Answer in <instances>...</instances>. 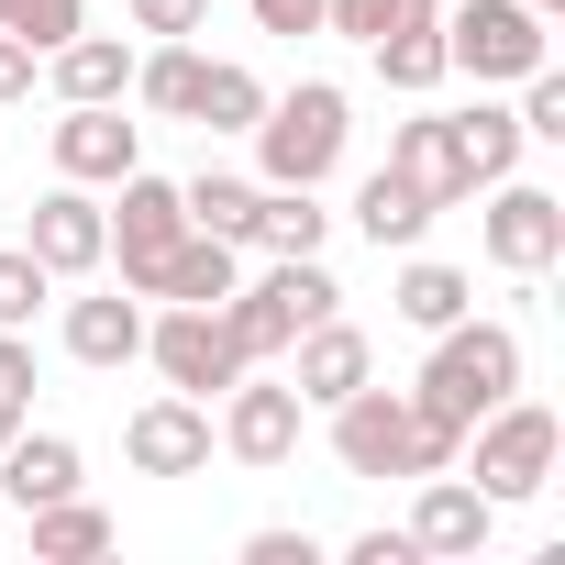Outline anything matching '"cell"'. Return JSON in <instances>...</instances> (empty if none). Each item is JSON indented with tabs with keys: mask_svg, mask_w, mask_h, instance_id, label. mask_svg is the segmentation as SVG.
I'll return each mask as SVG.
<instances>
[{
	"mask_svg": "<svg viewBox=\"0 0 565 565\" xmlns=\"http://www.w3.org/2000/svg\"><path fill=\"white\" fill-rule=\"evenodd\" d=\"M466 455V433L444 422V411H422L411 388H344L333 399V466L344 477H444Z\"/></svg>",
	"mask_w": 565,
	"mask_h": 565,
	"instance_id": "6da1fadb",
	"label": "cell"
},
{
	"mask_svg": "<svg viewBox=\"0 0 565 565\" xmlns=\"http://www.w3.org/2000/svg\"><path fill=\"white\" fill-rule=\"evenodd\" d=\"M322 311H344V289L322 277V255H277L266 277H233L222 333H233V355H244V366H266V355H289Z\"/></svg>",
	"mask_w": 565,
	"mask_h": 565,
	"instance_id": "7a4b0ae2",
	"label": "cell"
},
{
	"mask_svg": "<svg viewBox=\"0 0 565 565\" xmlns=\"http://www.w3.org/2000/svg\"><path fill=\"white\" fill-rule=\"evenodd\" d=\"M510 388H521V333L466 311V322H444V333H433V355H422V388H411V399H422V411H444V422L466 433V422H477V411H499Z\"/></svg>",
	"mask_w": 565,
	"mask_h": 565,
	"instance_id": "3957f363",
	"label": "cell"
},
{
	"mask_svg": "<svg viewBox=\"0 0 565 565\" xmlns=\"http://www.w3.org/2000/svg\"><path fill=\"white\" fill-rule=\"evenodd\" d=\"M344 89L333 78H300L289 100H266L255 111V167H266V189H322L333 167H344Z\"/></svg>",
	"mask_w": 565,
	"mask_h": 565,
	"instance_id": "277c9868",
	"label": "cell"
},
{
	"mask_svg": "<svg viewBox=\"0 0 565 565\" xmlns=\"http://www.w3.org/2000/svg\"><path fill=\"white\" fill-rule=\"evenodd\" d=\"M444 67H466L477 89H521L532 67H554V34H543V12L532 0H455L444 12Z\"/></svg>",
	"mask_w": 565,
	"mask_h": 565,
	"instance_id": "5b68a950",
	"label": "cell"
},
{
	"mask_svg": "<svg viewBox=\"0 0 565 565\" xmlns=\"http://www.w3.org/2000/svg\"><path fill=\"white\" fill-rule=\"evenodd\" d=\"M466 433H477V488H488L499 510H510V499H543V488H554L565 422H554L543 399H521V388H510V399H499V411H477Z\"/></svg>",
	"mask_w": 565,
	"mask_h": 565,
	"instance_id": "8992f818",
	"label": "cell"
},
{
	"mask_svg": "<svg viewBox=\"0 0 565 565\" xmlns=\"http://www.w3.org/2000/svg\"><path fill=\"white\" fill-rule=\"evenodd\" d=\"M145 366H156L167 388H189V399H222V388L244 377V355H233L222 311H200V300H167V311H145Z\"/></svg>",
	"mask_w": 565,
	"mask_h": 565,
	"instance_id": "52a82bcc",
	"label": "cell"
},
{
	"mask_svg": "<svg viewBox=\"0 0 565 565\" xmlns=\"http://www.w3.org/2000/svg\"><path fill=\"white\" fill-rule=\"evenodd\" d=\"M111 189H122V200H111L100 222H111V255H122V289L145 300V277H156V266H167V244L189 233V200H178V178H145V167H134V178H111Z\"/></svg>",
	"mask_w": 565,
	"mask_h": 565,
	"instance_id": "ba28073f",
	"label": "cell"
},
{
	"mask_svg": "<svg viewBox=\"0 0 565 565\" xmlns=\"http://www.w3.org/2000/svg\"><path fill=\"white\" fill-rule=\"evenodd\" d=\"M499 200H488V222H477V244H488V266H510V277H543L554 255H565V200L554 189H521V178H488Z\"/></svg>",
	"mask_w": 565,
	"mask_h": 565,
	"instance_id": "9c48e42d",
	"label": "cell"
},
{
	"mask_svg": "<svg viewBox=\"0 0 565 565\" xmlns=\"http://www.w3.org/2000/svg\"><path fill=\"white\" fill-rule=\"evenodd\" d=\"M211 444H222L233 466H289V455H300V388H289V377L266 388V377L244 366V377L222 388V433H211Z\"/></svg>",
	"mask_w": 565,
	"mask_h": 565,
	"instance_id": "30bf717a",
	"label": "cell"
},
{
	"mask_svg": "<svg viewBox=\"0 0 565 565\" xmlns=\"http://www.w3.org/2000/svg\"><path fill=\"white\" fill-rule=\"evenodd\" d=\"M145 167V122H122V100H67L56 111V178L78 189H111Z\"/></svg>",
	"mask_w": 565,
	"mask_h": 565,
	"instance_id": "8fae6325",
	"label": "cell"
},
{
	"mask_svg": "<svg viewBox=\"0 0 565 565\" xmlns=\"http://www.w3.org/2000/svg\"><path fill=\"white\" fill-rule=\"evenodd\" d=\"M399 532H411L433 565H455V554H488L499 499H488L477 477H455V466H444V477H422V499H411V521H399Z\"/></svg>",
	"mask_w": 565,
	"mask_h": 565,
	"instance_id": "7c38bea8",
	"label": "cell"
},
{
	"mask_svg": "<svg viewBox=\"0 0 565 565\" xmlns=\"http://www.w3.org/2000/svg\"><path fill=\"white\" fill-rule=\"evenodd\" d=\"M23 244H34V266H45V277H89V266L111 255V222H100V200H89L78 178H56V189L34 200Z\"/></svg>",
	"mask_w": 565,
	"mask_h": 565,
	"instance_id": "4fadbf2b",
	"label": "cell"
},
{
	"mask_svg": "<svg viewBox=\"0 0 565 565\" xmlns=\"http://www.w3.org/2000/svg\"><path fill=\"white\" fill-rule=\"evenodd\" d=\"M122 455H134L145 477H200V466H211V399H189V388L145 399V411L122 422Z\"/></svg>",
	"mask_w": 565,
	"mask_h": 565,
	"instance_id": "5bb4252c",
	"label": "cell"
},
{
	"mask_svg": "<svg viewBox=\"0 0 565 565\" xmlns=\"http://www.w3.org/2000/svg\"><path fill=\"white\" fill-rule=\"evenodd\" d=\"M377 377V355H366V333L344 322V311H322L300 344H289V388H300V411H333L344 388H366Z\"/></svg>",
	"mask_w": 565,
	"mask_h": 565,
	"instance_id": "9a60e30c",
	"label": "cell"
},
{
	"mask_svg": "<svg viewBox=\"0 0 565 565\" xmlns=\"http://www.w3.org/2000/svg\"><path fill=\"white\" fill-rule=\"evenodd\" d=\"M388 178H411L433 211L477 200V189H466V145H455V111H422V122H399V134H388Z\"/></svg>",
	"mask_w": 565,
	"mask_h": 565,
	"instance_id": "2e32d148",
	"label": "cell"
},
{
	"mask_svg": "<svg viewBox=\"0 0 565 565\" xmlns=\"http://www.w3.org/2000/svg\"><path fill=\"white\" fill-rule=\"evenodd\" d=\"M233 277H244V244H222V233H178L167 266L145 277V300H200V311H222Z\"/></svg>",
	"mask_w": 565,
	"mask_h": 565,
	"instance_id": "e0dca14e",
	"label": "cell"
},
{
	"mask_svg": "<svg viewBox=\"0 0 565 565\" xmlns=\"http://www.w3.org/2000/svg\"><path fill=\"white\" fill-rule=\"evenodd\" d=\"M67 355H78V366H134V355H145V300H134V289L67 300Z\"/></svg>",
	"mask_w": 565,
	"mask_h": 565,
	"instance_id": "ac0fdd59",
	"label": "cell"
},
{
	"mask_svg": "<svg viewBox=\"0 0 565 565\" xmlns=\"http://www.w3.org/2000/svg\"><path fill=\"white\" fill-rule=\"evenodd\" d=\"M0 488H12V510H45L78 488V444L67 433H12L0 444Z\"/></svg>",
	"mask_w": 565,
	"mask_h": 565,
	"instance_id": "d6986e66",
	"label": "cell"
},
{
	"mask_svg": "<svg viewBox=\"0 0 565 565\" xmlns=\"http://www.w3.org/2000/svg\"><path fill=\"white\" fill-rule=\"evenodd\" d=\"M56 100H134V45L78 23V34L56 45Z\"/></svg>",
	"mask_w": 565,
	"mask_h": 565,
	"instance_id": "ffe728a7",
	"label": "cell"
},
{
	"mask_svg": "<svg viewBox=\"0 0 565 565\" xmlns=\"http://www.w3.org/2000/svg\"><path fill=\"white\" fill-rule=\"evenodd\" d=\"M388 300H399V322H411V333H444V322H466V311H477V289H466V266H444V255H411Z\"/></svg>",
	"mask_w": 565,
	"mask_h": 565,
	"instance_id": "44dd1931",
	"label": "cell"
},
{
	"mask_svg": "<svg viewBox=\"0 0 565 565\" xmlns=\"http://www.w3.org/2000/svg\"><path fill=\"white\" fill-rule=\"evenodd\" d=\"M255 111H266V78H255V67H233V56H200L189 122H200V134H255Z\"/></svg>",
	"mask_w": 565,
	"mask_h": 565,
	"instance_id": "7402d4cb",
	"label": "cell"
},
{
	"mask_svg": "<svg viewBox=\"0 0 565 565\" xmlns=\"http://www.w3.org/2000/svg\"><path fill=\"white\" fill-rule=\"evenodd\" d=\"M355 233H366V244H377V255H388V244H399V255H411V244H422V233H433V200H422V189H411V178H388V167H377V178H366V189H355Z\"/></svg>",
	"mask_w": 565,
	"mask_h": 565,
	"instance_id": "603a6c76",
	"label": "cell"
},
{
	"mask_svg": "<svg viewBox=\"0 0 565 565\" xmlns=\"http://www.w3.org/2000/svg\"><path fill=\"white\" fill-rule=\"evenodd\" d=\"M23 521H34V565H89V554H111V510H89L78 488L45 499V510H23Z\"/></svg>",
	"mask_w": 565,
	"mask_h": 565,
	"instance_id": "cb8c5ba5",
	"label": "cell"
},
{
	"mask_svg": "<svg viewBox=\"0 0 565 565\" xmlns=\"http://www.w3.org/2000/svg\"><path fill=\"white\" fill-rule=\"evenodd\" d=\"M455 145H466V189H488V178H510V167H521V111L477 100V111H455Z\"/></svg>",
	"mask_w": 565,
	"mask_h": 565,
	"instance_id": "d4e9b609",
	"label": "cell"
},
{
	"mask_svg": "<svg viewBox=\"0 0 565 565\" xmlns=\"http://www.w3.org/2000/svg\"><path fill=\"white\" fill-rule=\"evenodd\" d=\"M322 222H333V211H311V189H255V233H244V244H266V255H322Z\"/></svg>",
	"mask_w": 565,
	"mask_h": 565,
	"instance_id": "484cf974",
	"label": "cell"
},
{
	"mask_svg": "<svg viewBox=\"0 0 565 565\" xmlns=\"http://www.w3.org/2000/svg\"><path fill=\"white\" fill-rule=\"evenodd\" d=\"M178 200H189V233H222V244H244V233H255V189H244V178H222V167H200Z\"/></svg>",
	"mask_w": 565,
	"mask_h": 565,
	"instance_id": "4316f807",
	"label": "cell"
},
{
	"mask_svg": "<svg viewBox=\"0 0 565 565\" xmlns=\"http://www.w3.org/2000/svg\"><path fill=\"white\" fill-rule=\"evenodd\" d=\"M366 56H377V78H388V89H433V78H455V67H444V23H411V34H377Z\"/></svg>",
	"mask_w": 565,
	"mask_h": 565,
	"instance_id": "83f0119b",
	"label": "cell"
},
{
	"mask_svg": "<svg viewBox=\"0 0 565 565\" xmlns=\"http://www.w3.org/2000/svg\"><path fill=\"white\" fill-rule=\"evenodd\" d=\"M322 23L377 45V34H411V23H444V0H322Z\"/></svg>",
	"mask_w": 565,
	"mask_h": 565,
	"instance_id": "f1b7e54d",
	"label": "cell"
},
{
	"mask_svg": "<svg viewBox=\"0 0 565 565\" xmlns=\"http://www.w3.org/2000/svg\"><path fill=\"white\" fill-rule=\"evenodd\" d=\"M45 300H56V277L34 266V244H0V333H23Z\"/></svg>",
	"mask_w": 565,
	"mask_h": 565,
	"instance_id": "f546056e",
	"label": "cell"
},
{
	"mask_svg": "<svg viewBox=\"0 0 565 565\" xmlns=\"http://www.w3.org/2000/svg\"><path fill=\"white\" fill-rule=\"evenodd\" d=\"M78 23H89V0H0V34H23L34 56H56Z\"/></svg>",
	"mask_w": 565,
	"mask_h": 565,
	"instance_id": "4dcf8cb0",
	"label": "cell"
},
{
	"mask_svg": "<svg viewBox=\"0 0 565 565\" xmlns=\"http://www.w3.org/2000/svg\"><path fill=\"white\" fill-rule=\"evenodd\" d=\"M521 145H565V78L554 67L521 78Z\"/></svg>",
	"mask_w": 565,
	"mask_h": 565,
	"instance_id": "1f68e13d",
	"label": "cell"
},
{
	"mask_svg": "<svg viewBox=\"0 0 565 565\" xmlns=\"http://www.w3.org/2000/svg\"><path fill=\"white\" fill-rule=\"evenodd\" d=\"M211 0H134V34H200Z\"/></svg>",
	"mask_w": 565,
	"mask_h": 565,
	"instance_id": "d6a6232c",
	"label": "cell"
},
{
	"mask_svg": "<svg viewBox=\"0 0 565 565\" xmlns=\"http://www.w3.org/2000/svg\"><path fill=\"white\" fill-rule=\"evenodd\" d=\"M244 565H322L311 532H244Z\"/></svg>",
	"mask_w": 565,
	"mask_h": 565,
	"instance_id": "836d02e7",
	"label": "cell"
},
{
	"mask_svg": "<svg viewBox=\"0 0 565 565\" xmlns=\"http://www.w3.org/2000/svg\"><path fill=\"white\" fill-rule=\"evenodd\" d=\"M266 34H322V0H244Z\"/></svg>",
	"mask_w": 565,
	"mask_h": 565,
	"instance_id": "e575fe53",
	"label": "cell"
},
{
	"mask_svg": "<svg viewBox=\"0 0 565 565\" xmlns=\"http://www.w3.org/2000/svg\"><path fill=\"white\" fill-rule=\"evenodd\" d=\"M344 554H355V565H422V543H411V532H355Z\"/></svg>",
	"mask_w": 565,
	"mask_h": 565,
	"instance_id": "d590c367",
	"label": "cell"
},
{
	"mask_svg": "<svg viewBox=\"0 0 565 565\" xmlns=\"http://www.w3.org/2000/svg\"><path fill=\"white\" fill-rule=\"evenodd\" d=\"M34 67H45V56H34L23 34H0V100H23V89H34Z\"/></svg>",
	"mask_w": 565,
	"mask_h": 565,
	"instance_id": "8d00e7d4",
	"label": "cell"
},
{
	"mask_svg": "<svg viewBox=\"0 0 565 565\" xmlns=\"http://www.w3.org/2000/svg\"><path fill=\"white\" fill-rule=\"evenodd\" d=\"M0 399H34V344L0 333Z\"/></svg>",
	"mask_w": 565,
	"mask_h": 565,
	"instance_id": "74e56055",
	"label": "cell"
},
{
	"mask_svg": "<svg viewBox=\"0 0 565 565\" xmlns=\"http://www.w3.org/2000/svg\"><path fill=\"white\" fill-rule=\"evenodd\" d=\"M12 433H23V399H0V444H12Z\"/></svg>",
	"mask_w": 565,
	"mask_h": 565,
	"instance_id": "f35d334b",
	"label": "cell"
},
{
	"mask_svg": "<svg viewBox=\"0 0 565 565\" xmlns=\"http://www.w3.org/2000/svg\"><path fill=\"white\" fill-rule=\"evenodd\" d=\"M532 12H554V0H532Z\"/></svg>",
	"mask_w": 565,
	"mask_h": 565,
	"instance_id": "ab89813d",
	"label": "cell"
}]
</instances>
